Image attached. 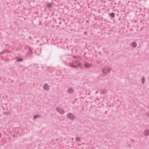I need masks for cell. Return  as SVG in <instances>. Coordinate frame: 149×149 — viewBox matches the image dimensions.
<instances>
[{"instance_id":"cell-2","label":"cell","mask_w":149,"mask_h":149,"mask_svg":"<svg viewBox=\"0 0 149 149\" xmlns=\"http://www.w3.org/2000/svg\"><path fill=\"white\" fill-rule=\"evenodd\" d=\"M15 15L52 27H70L87 23L86 1H12Z\"/></svg>"},{"instance_id":"cell-1","label":"cell","mask_w":149,"mask_h":149,"mask_svg":"<svg viewBox=\"0 0 149 149\" xmlns=\"http://www.w3.org/2000/svg\"><path fill=\"white\" fill-rule=\"evenodd\" d=\"M87 22L103 34H125L142 29L148 22V9L137 1H86Z\"/></svg>"}]
</instances>
